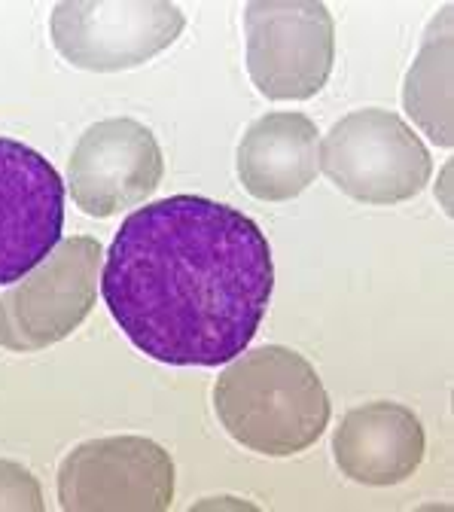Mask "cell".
Returning a JSON list of instances; mask_svg holds the SVG:
<instances>
[{
	"instance_id": "obj_1",
	"label": "cell",
	"mask_w": 454,
	"mask_h": 512,
	"mask_svg": "<svg viewBox=\"0 0 454 512\" xmlns=\"http://www.w3.org/2000/svg\"><path fill=\"white\" fill-rule=\"evenodd\" d=\"M272 290L263 229L202 196H171L128 214L101 275L125 339L168 366H220L244 354Z\"/></svg>"
},
{
	"instance_id": "obj_2",
	"label": "cell",
	"mask_w": 454,
	"mask_h": 512,
	"mask_svg": "<svg viewBox=\"0 0 454 512\" xmlns=\"http://www.w3.org/2000/svg\"><path fill=\"white\" fill-rule=\"evenodd\" d=\"M214 409L238 445L269 458L305 452L330 424L320 375L284 345L238 354L214 384Z\"/></svg>"
},
{
	"instance_id": "obj_3",
	"label": "cell",
	"mask_w": 454,
	"mask_h": 512,
	"mask_svg": "<svg viewBox=\"0 0 454 512\" xmlns=\"http://www.w3.org/2000/svg\"><path fill=\"white\" fill-rule=\"evenodd\" d=\"M320 171L363 205H400L427 186L433 162L421 138L391 110H354L320 141Z\"/></svg>"
},
{
	"instance_id": "obj_4",
	"label": "cell",
	"mask_w": 454,
	"mask_h": 512,
	"mask_svg": "<svg viewBox=\"0 0 454 512\" xmlns=\"http://www.w3.org/2000/svg\"><path fill=\"white\" fill-rule=\"evenodd\" d=\"M247 74L269 101H308L330 80L336 25L317 0H253L244 10Z\"/></svg>"
},
{
	"instance_id": "obj_5",
	"label": "cell",
	"mask_w": 454,
	"mask_h": 512,
	"mask_svg": "<svg viewBox=\"0 0 454 512\" xmlns=\"http://www.w3.org/2000/svg\"><path fill=\"white\" fill-rule=\"evenodd\" d=\"M101 244L92 235L58 241L46 260L0 296V348L43 351L68 339L98 296Z\"/></svg>"
},
{
	"instance_id": "obj_6",
	"label": "cell",
	"mask_w": 454,
	"mask_h": 512,
	"mask_svg": "<svg viewBox=\"0 0 454 512\" xmlns=\"http://www.w3.org/2000/svg\"><path fill=\"white\" fill-rule=\"evenodd\" d=\"M186 19L168 0H61L52 10V43L83 71L141 68L168 49Z\"/></svg>"
},
{
	"instance_id": "obj_7",
	"label": "cell",
	"mask_w": 454,
	"mask_h": 512,
	"mask_svg": "<svg viewBox=\"0 0 454 512\" xmlns=\"http://www.w3.org/2000/svg\"><path fill=\"white\" fill-rule=\"evenodd\" d=\"M68 512H162L174 500V461L147 436H101L77 445L58 467Z\"/></svg>"
},
{
	"instance_id": "obj_8",
	"label": "cell",
	"mask_w": 454,
	"mask_h": 512,
	"mask_svg": "<svg viewBox=\"0 0 454 512\" xmlns=\"http://www.w3.org/2000/svg\"><path fill=\"white\" fill-rule=\"evenodd\" d=\"M64 183L37 150L0 138V284L31 275L58 247Z\"/></svg>"
},
{
	"instance_id": "obj_9",
	"label": "cell",
	"mask_w": 454,
	"mask_h": 512,
	"mask_svg": "<svg viewBox=\"0 0 454 512\" xmlns=\"http://www.w3.org/2000/svg\"><path fill=\"white\" fill-rule=\"evenodd\" d=\"M165 159L159 141L138 119H101L74 147L68 183L77 208L89 217H113L141 205L159 186Z\"/></svg>"
},
{
	"instance_id": "obj_10",
	"label": "cell",
	"mask_w": 454,
	"mask_h": 512,
	"mask_svg": "<svg viewBox=\"0 0 454 512\" xmlns=\"http://www.w3.org/2000/svg\"><path fill=\"white\" fill-rule=\"evenodd\" d=\"M424 424L400 403H366L351 409L333 433V455L351 482L400 485L424 461Z\"/></svg>"
},
{
	"instance_id": "obj_11",
	"label": "cell",
	"mask_w": 454,
	"mask_h": 512,
	"mask_svg": "<svg viewBox=\"0 0 454 512\" xmlns=\"http://www.w3.org/2000/svg\"><path fill=\"white\" fill-rule=\"evenodd\" d=\"M320 171L317 125L305 113L259 116L238 144V177L259 202H290Z\"/></svg>"
},
{
	"instance_id": "obj_12",
	"label": "cell",
	"mask_w": 454,
	"mask_h": 512,
	"mask_svg": "<svg viewBox=\"0 0 454 512\" xmlns=\"http://www.w3.org/2000/svg\"><path fill=\"white\" fill-rule=\"evenodd\" d=\"M451 7H442V13L430 22L424 43L415 55V64L406 74L403 86V104L406 113L415 119V125L424 135H430L433 144L451 147L454 144V122H451Z\"/></svg>"
},
{
	"instance_id": "obj_13",
	"label": "cell",
	"mask_w": 454,
	"mask_h": 512,
	"mask_svg": "<svg viewBox=\"0 0 454 512\" xmlns=\"http://www.w3.org/2000/svg\"><path fill=\"white\" fill-rule=\"evenodd\" d=\"M40 512L43 509V491L40 482L16 461H0V512Z\"/></svg>"
}]
</instances>
